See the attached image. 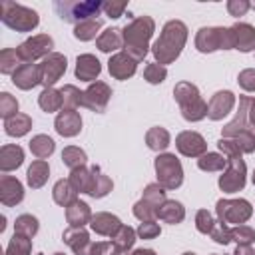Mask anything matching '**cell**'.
<instances>
[{"label":"cell","mask_w":255,"mask_h":255,"mask_svg":"<svg viewBox=\"0 0 255 255\" xmlns=\"http://www.w3.org/2000/svg\"><path fill=\"white\" fill-rule=\"evenodd\" d=\"M185 38H187L185 24L179 20H169L163 26L161 36L153 44V56L159 60V64H167L173 58H177L185 44Z\"/></svg>","instance_id":"1"},{"label":"cell","mask_w":255,"mask_h":255,"mask_svg":"<svg viewBox=\"0 0 255 255\" xmlns=\"http://www.w3.org/2000/svg\"><path fill=\"white\" fill-rule=\"evenodd\" d=\"M153 20L149 16H139L131 20L124 28V42H126V54L139 62L147 54V40L153 34Z\"/></svg>","instance_id":"2"},{"label":"cell","mask_w":255,"mask_h":255,"mask_svg":"<svg viewBox=\"0 0 255 255\" xmlns=\"http://www.w3.org/2000/svg\"><path fill=\"white\" fill-rule=\"evenodd\" d=\"M54 10L64 22H70V24L78 26L82 22H88V20H94L96 16H100V12L104 10V2H98V0H86V2L56 0Z\"/></svg>","instance_id":"3"},{"label":"cell","mask_w":255,"mask_h":255,"mask_svg":"<svg viewBox=\"0 0 255 255\" xmlns=\"http://www.w3.org/2000/svg\"><path fill=\"white\" fill-rule=\"evenodd\" d=\"M0 18L8 28L18 30V32H30L40 22L36 10L22 6V4H16V2H8V0H4L0 4Z\"/></svg>","instance_id":"4"},{"label":"cell","mask_w":255,"mask_h":255,"mask_svg":"<svg viewBox=\"0 0 255 255\" xmlns=\"http://www.w3.org/2000/svg\"><path fill=\"white\" fill-rule=\"evenodd\" d=\"M195 46L199 52H213V50H229L233 46L231 28H201L195 38Z\"/></svg>","instance_id":"5"},{"label":"cell","mask_w":255,"mask_h":255,"mask_svg":"<svg viewBox=\"0 0 255 255\" xmlns=\"http://www.w3.org/2000/svg\"><path fill=\"white\" fill-rule=\"evenodd\" d=\"M155 171H157V179L161 185H165L167 189H173V187H179L181 181H183V171H181V165L179 161L175 159V155H157L155 159Z\"/></svg>","instance_id":"6"},{"label":"cell","mask_w":255,"mask_h":255,"mask_svg":"<svg viewBox=\"0 0 255 255\" xmlns=\"http://www.w3.org/2000/svg\"><path fill=\"white\" fill-rule=\"evenodd\" d=\"M217 213H219L223 223H243L251 215V205L245 199H235V201L219 199L217 201Z\"/></svg>","instance_id":"7"},{"label":"cell","mask_w":255,"mask_h":255,"mask_svg":"<svg viewBox=\"0 0 255 255\" xmlns=\"http://www.w3.org/2000/svg\"><path fill=\"white\" fill-rule=\"evenodd\" d=\"M243 185H245V163L241 161V157L229 159V169L219 177V187L227 193H233L243 189Z\"/></svg>","instance_id":"8"},{"label":"cell","mask_w":255,"mask_h":255,"mask_svg":"<svg viewBox=\"0 0 255 255\" xmlns=\"http://www.w3.org/2000/svg\"><path fill=\"white\" fill-rule=\"evenodd\" d=\"M52 48H54V40L46 34H40V36H34L30 40H26L24 44H20L18 54H20L22 60H36L40 56H46Z\"/></svg>","instance_id":"9"},{"label":"cell","mask_w":255,"mask_h":255,"mask_svg":"<svg viewBox=\"0 0 255 255\" xmlns=\"http://www.w3.org/2000/svg\"><path fill=\"white\" fill-rule=\"evenodd\" d=\"M66 72V58L62 54H50L40 64V82L48 88L60 80V76Z\"/></svg>","instance_id":"10"},{"label":"cell","mask_w":255,"mask_h":255,"mask_svg":"<svg viewBox=\"0 0 255 255\" xmlns=\"http://www.w3.org/2000/svg\"><path fill=\"white\" fill-rule=\"evenodd\" d=\"M110 96H112L110 88H108L106 84H102V82H96V84H92V86L84 92L82 104H84L86 108L94 110V112H104V108H106Z\"/></svg>","instance_id":"11"},{"label":"cell","mask_w":255,"mask_h":255,"mask_svg":"<svg viewBox=\"0 0 255 255\" xmlns=\"http://www.w3.org/2000/svg\"><path fill=\"white\" fill-rule=\"evenodd\" d=\"M175 145H177V149L183 155H191V157L201 155L205 151V139L199 133H195V131H183V133H179L177 139H175Z\"/></svg>","instance_id":"12"},{"label":"cell","mask_w":255,"mask_h":255,"mask_svg":"<svg viewBox=\"0 0 255 255\" xmlns=\"http://www.w3.org/2000/svg\"><path fill=\"white\" fill-rule=\"evenodd\" d=\"M233 46L241 52H251L255 48V28L251 24H235L231 26Z\"/></svg>","instance_id":"13"},{"label":"cell","mask_w":255,"mask_h":255,"mask_svg":"<svg viewBox=\"0 0 255 255\" xmlns=\"http://www.w3.org/2000/svg\"><path fill=\"white\" fill-rule=\"evenodd\" d=\"M82 129V120L74 110H64L60 112V116L56 118V131L60 135L72 137Z\"/></svg>","instance_id":"14"},{"label":"cell","mask_w":255,"mask_h":255,"mask_svg":"<svg viewBox=\"0 0 255 255\" xmlns=\"http://www.w3.org/2000/svg\"><path fill=\"white\" fill-rule=\"evenodd\" d=\"M12 82L22 88V90H30L34 88L38 82H40V66H32V64H24L20 66L14 76H12Z\"/></svg>","instance_id":"15"},{"label":"cell","mask_w":255,"mask_h":255,"mask_svg":"<svg viewBox=\"0 0 255 255\" xmlns=\"http://www.w3.org/2000/svg\"><path fill=\"white\" fill-rule=\"evenodd\" d=\"M135 72V60H131L128 54H116L110 58V74L116 76L118 80L129 78Z\"/></svg>","instance_id":"16"},{"label":"cell","mask_w":255,"mask_h":255,"mask_svg":"<svg viewBox=\"0 0 255 255\" xmlns=\"http://www.w3.org/2000/svg\"><path fill=\"white\" fill-rule=\"evenodd\" d=\"M100 62L92 56V54H84V56H78V60H76V76L80 78V80H86V82H90V80H94L98 74H100Z\"/></svg>","instance_id":"17"},{"label":"cell","mask_w":255,"mask_h":255,"mask_svg":"<svg viewBox=\"0 0 255 255\" xmlns=\"http://www.w3.org/2000/svg\"><path fill=\"white\" fill-rule=\"evenodd\" d=\"M231 106H233V94L231 92H217L213 96L209 108H207V116L211 120H219L231 110Z\"/></svg>","instance_id":"18"},{"label":"cell","mask_w":255,"mask_h":255,"mask_svg":"<svg viewBox=\"0 0 255 255\" xmlns=\"http://www.w3.org/2000/svg\"><path fill=\"white\" fill-rule=\"evenodd\" d=\"M122 44H124V30H120V28H108L98 38V48L102 52L118 50V48H122Z\"/></svg>","instance_id":"19"},{"label":"cell","mask_w":255,"mask_h":255,"mask_svg":"<svg viewBox=\"0 0 255 255\" xmlns=\"http://www.w3.org/2000/svg\"><path fill=\"white\" fill-rule=\"evenodd\" d=\"M120 219L114 217V215H108V213H98L94 219H92V229L102 233V235H114L116 231H120Z\"/></svg>","instance_id":"20"},{"label":"cell","mask_w":255,"mask_h":255,"mask_svg":"<svg viewBox=\"0 0 255 255\" xmlns=\"http://www.w3.org/2000/svg\"><path fill=\"white\" fill-rule=\"evenodd\" d=\"M2 201L6 203V205H14V203H18V201H22V197H24V191H22V185H20V181L18 179H14V177H4L2 179Z\"/></svg>","instance_id":"21"},{"label":"cell","mask_w":255,"mask_h":255,"mask_svg":"<svg viewBox=\"0 0 255 255\" xmlns=\"http://www.w3.org/2000/svg\"><path fill=\"white\" fill-rule=\"evenodd\" d=\"M24 159V151L18 145H4L2 147V169L10 171L14 167H18Z\"/></svg>","instance_id":"22"},{"label":"cell","mask_w":255,"mask_h":255,"mask_svg":"<svg viewBox=\"0 0 255 255\" xmlns=\"http://www.w3.org/2000/svg\"><path fill=\"white\" fill-rule=\"evenodd\" d=\"M64 241L72 245V249L76 251V255H86V251H84V247L88 245V233L86 231L76 229V227L74 229H68L64 233Z\"/></svg>","instance_id":"23"},{"label":"cell","mask_w":255,"mask_h":255,"mask_svg":"<svg viewBox=\"0 0 255 255\" xmlns=\"http://www.w3.org/2000/svg\"><path fill=\"white\" fill-rule=\"evenodd\" d=\"M90 219V209L84 201H74V205L68 209V221L72 227H82Z\"/></svg>","instance_id":"24"},{"label":"cell","mask_w":255,"mask_h":255,"mask_svg":"<svg viewBox=\"0 0 255 255\" xmlns=\"http://www.w3.org/2000/svg\"><path fill=\"white\" fill-rule=\"evenodd\" d=\"M30 129V118L28 116H22V114H16L12 116L10 120H6V133L8 135H24L26 131Z\"/></svg>","instance_id":"25"},{"label":"cell","mask_w":255,"mask_h":255,"mask_svg":"<svg viewBox=\"0 0 255 255\" xmlns=\"http://www.w3.org/2000/svg\"><path fill=\"white\" fill-rule=\"evenodd\" d=\"M48 179V163L46 161H34L28 169V183L32 187H42L44 181Z\"/></svg>","instance_id":"26"},{"label":"cell","mask_w":255,"mask_h":255,"mask_svg":"<svg viewBox=\"0 0 255 255\" xmlns=\"http://www.w3.org/2000/svg\"><path fill=\"white\" fill-rule=\"evenodd\" d=\"M54 199L60 205H68L76 199V187L72 185V181H58L54 187Z\"/></svg>","instance_id":"27"},{"label":"cell","mask_w":255,"mask_h":255,"mask_svg":"<svg viewBox=\"0 0 255 255\" xmlns=\"http://www.w3.org/2000/svg\"><path fill=\"white\" fill-rule=\"evenodd\" d=\"M249 104V100L247 98H241V110H239V114L235 116V120L231 122V124H227L225 128H223V135L225 137H229V135H239V131L243 133V128H245V106Z\"/></svg>","instance_id":"28"},{"label":"cell","mask_w":255,"mask_h":255,"mask_svg":"<svg viewBox=\"0 0 255 255\" xmlns=\"http://www.w3.org/2000/svg\"><path fill=\"white\" fill-rule=\"evenodd\" d=\"M102 28V20H88V22H82V24H78L76 28H74V36L78 38V40H94L96 38V34H98V30Z\"/></svg>","instance_id":"29"},{"label":"cell","mask_w":255,"mask_h":255,"mask_svg":"<svg viewBox=\"0 0 255 255\" xmlns=\"http://www.w3.org/2000/svg\"><path fill=\"white\" fill-rule=\"evenodd\" d=\"M62 104H64L62 92H56V90L46 88V90L40 94V108H42L44 112H54V110H58Z\"/></svg>","instance_id":"30"},{"label":"cell","mask_w":255,"mask_h":255,"mask_svg":"<svg viewBox=\"0 0 255 255\" xmlns=\"http://www.w3.org/2000/svg\"><path fill=\"white\" fill-rule=\"evenodd\" d=\"M145 139H147V145H149L151 149H155V151L165 149V147L169 145V133H167L163 128H153V129H149L147 135H145Z\"/></svg>","instance_id":"31"},{"label":"cell","mask_w":255,"mask_h":255,"mask_svg":"<svg viewBox=\"0 0 255 255\" xmlns=\"http://www.w3.org/2000/svg\"><path fill=\"white\" fill-rule=\"evenodd\" d=\"M157 215L169 223H179L183 219V207L177 201H165L163 207L157 211Z\"/></svg>","instance_id":"32"},{"label":"cell","mask_w":255,"mask_h":255,"mask_svg":"<svg viewBox=\"0 0 255 255\" xmlns=\"http://www.w3.org/2000/svg\"><path fill=\"white\" fill-rule=\"evenodd\" d=\"M92 173H94V187H92V197H104L110 189H112V181L102 173L100 167H92Z\"/></svg>","instance_id":"33"},{"label":"cell","mask_w":255,"mask_h":255,"mask_svg":"<svg viewBox=\"0 0 255 255\" xmlns=\"http://www.w3.org/2000/svg\"><path fill=\"white\" fill-rule=\"evenodd\" d=\"M70 181L74 183L76 189L86 191V193H92V187H94V175H90L86 169H82V167H80V169H74Z\"/></svg>","instance_id":"34"},{"label":"cell","mask_w":255,"mask_h":255,"mask_svg":"<svg viewBox=\"0 0 255 255\" xmlns=\"http://www.w3.org/2000/svg\"><path fill=\"white\" fill-rule=\"evenodd\" d=\"M30 149L38 155V157H48L54 151V141L48 135H36L30 141Z\"/></svg>","instance_id":"35"},{"label":"cell","mask_w":255,"mask_h":255,"mask_svg":"<svg viewBox=\"0 0 255 255\" xmlns=\"http://www.w3.org/2000/svg\"><path fill=\"white\" fill-rule=\"evenodd\" d=\"M62 161H64L68 167L78 169L80 165L86 163V153H84L80 147H66V149L62 151Z\"/></svg>","instance_id":"36"},{"label":"cell","mask_w":255,"mask_h":255,"mask_svg":"<svg viewBox=\"0 0 255 255\" xmlns=\"http://www.w3.org/2000/svg\"><path fill=\"white\" fill-rule=\"evenodd\" d=\"M197 165H199V169H203V171H219V169H223V167L227 165V159L221 157L219 153H207V155H203V157L197 161Z\"/></svg>","instance_id":"37"},{"label":"cell","mask_w":255,"mask_h":255,"mask_svg":"<svg viewBox=\"0 0 255 255\" xmlns=\"http://www.w3.org/2000/svg\"><path fill=\"white\" fill-rule=\"evenodd\" d=\"M22 58H20V54H18V50H12V48H6V50H2V54H0V62H2V72L4 74H10L16 66H18V62H20ZM18 70V68H16Z\"/></svg>","instance_id":"38"},{"label":"cell","mask_w":255,"mask_h":255,"mask_svg":"<svg viewBox=\"0 0 255 255\" xmlns=\"http://www.w3.org/2000/svg\"><path fill=\"white\" fill-rule=\"evenodd\" d=\"M38 231V221L32 215H20L16 219V233H24L26 237H32Z\"/></svg>","instance_id":"39"},{"label":"cell","mask_w":255,"mask_h":255,"mask_svg":"<svg viewBox=\"0 0 255 255\" xmlns=\"http://www.w3.org/2000/svg\"><path fill=\"white\" fill-rule=\"evenodd\" d=\"M133 213H135V217H137V219H141V221H151V219L157 215V209H155L149 201L141 199V201H137V203H135Z\"/></svg>","instance_id":"40"},{"label":"cell","mask_w":255,"mask_h":255,"mask_svg":"<svg viewBox=\"0 0 255 255\" xmlns=\"http://www.w3.org/2000/svg\"><path fill=\"white\" fill-rule=\"evenodd\" d=\"M135 241V233L131 227H120V233L116 235V247L118 249H129Z\"/></svg>","instance_id":"41"},{"label":"cell","mask_w":255,"mask_h":255,"mask_svg":"<svg viewBox=\"0 0 255 255\" xmlns=\"http://www.w3.org/2000/svg\"><path fill=\"white\" fill-rule=\"evenodd\" d=\"M165 74H167V70L163 66H159V64H149L145 68V72H143V76H145V80L149 84H161L165 80Z\"/></svg>","instance_id":"42"},{"label":"cell","mask_w":255,"mask_h":255,"mask_svg":"<svg viewBox=\"0 0 255 255\" xmlns=\"http://www.w3.org/2000/svg\"><path fill=\"white\" fill-rule=\"evenodd\" d=\"M231 239H235L239 245H249L255 239V231L247 225H239L237 229H231Z\"/></svg>","instance_id":"43"},{"label":"cell","mask_w":255,"mask_h":255,"mask_svg":"<svg viewBox=\"0 0 255 255\" xmlns=\"http://www.w3.org/2000/svg\"><path fill=\"white\" fill-rule=\"evenodd\" d=\"M28 251H30L28 239H24L20 233H18V235L14 233L12 243H10V247H8V255H28Z\"/></svg>","instance_id":"44"},{"label":"cell","mask_w":255,"mask_h":255,"mask_svg":"<svg viewBox=\"0 0 255 255\" xmlns=\"http://www.w3.org/2000/svg\"><path fill=\"white\" fill-rule=\"evenodd\" d=\"M62 98H64V104H68V106H78V104H82L84 94H82L78 88H74V86H64V88H62Z\"/></svg>","instance_id":"45"},{"label":"cell","mask_w":255,"mask_h":255,"mask_svg":"<svg viewBox=\"0 0 255 255\" xmlns=\"http://www.w3.org/2000/svg\"><path fill=\"white\" fill-rule=\"evenodd\" d=\"M0 104H2V116L6 118V120H10V116H14L16 112H18V102L10 96V94H2V98H0Z\"/></svg>","instance_id":"46"},{"label":"cell","mask_w":255,"mask_h":255,"mask_svg":"<svg viewBox=\"0 0 255 255\" xmlns=\"http://www.w3.org/2000/svg\"><path fill=\"white\" fill-rule=\"evenodd\" d=\"M211 237H213V241L215 243H229L231 241V231L223 225V221L221 223H217V225H213V229H211Z\"/></svg>","instance_id":"47"},{"label":"cell","mask_w":255,"mask_h":255,"mask_svg":"<svg viewBox=\"0 0 255 255\" xmlns=\"http://www.w3.org/2000/svg\"><path fill=\"white\" fill-rule=\"evenodd\" d=\"M249 8H251V2H247V0H229L227 2V12L231 16H243Z\"/></svg>","instance_id":"48"},{"label":"cell","mask_w":255,"mask_h":255,"mask_svg":"<svg viewBox=\"0 0 255 255\" xmlns=\"http://www.w3.org/2000/svg\"><path fill=\"white\" fill-rule=\"evenodd\" d=\"M128 8V2H104V12L110 16V18H120L124 14V10Z\"/></svg>","instance_id":"49"},{"label":"cell","mask_w":255,"mask_h":255,"mask_svg":"<svg viewBox=\"0 0 255 255\" xmlns=\"http://www.w3.org/2000/svg\"><path fill=\"white\" fill-rule=\"evenodd\" d=\"M213 219H211V215L205 211V209H201V211H197V229L201 231V233H211V229H213Z\"/></svg>","instance_id":"50"},{"label":"cell","mask_w":255,"mask_h":255,"mask_svg":"<svg viewBox=\"0 0 255 255\" xmlns=\"http://www.w3.org/2000/svg\"><path fill=\"white\" fill-rule=\"evenodd\" d=\"M137 235L143 237V239H153L155 235H159V227L153 221H143L137 229Z\"/></svg>","instance_id":"51"},{"label":"cell","mask_w":255,"mask_h":255,"mask_svg":"<svg viewBox=\"0 0 255 255\" xmlns=\"http://www.w3.org/2000/svg\"><path fill=\"white\" fill-rule=\"evenodd\" d=\"M163 197H165V195H163V189H161V187H157V185H147V187H145V197H143L145 201H151V203L155 205V203L163 201Z\"/></svg>","instance_id":"52"},{"label":"cell","mask_w":255,"mask_h":255,"mask_svg":"<svg viewBox=\"0 0 255 255\" xmlns=\"http://www.w3.org/2000/svg\"><path fill=\"white\" fill-rule=\"evenodd\" d=\"M239 84L243 86V90H255V70H243L239 74Z\"/></svg>","instance_id":"53"},{"label":"cell","mask_w":255,"mask_h":255,"mask_svg":"<svg viewBox=\"0 0 255 255\" xmlns=\"http://www.w3.org/2000/svg\"><path fill=\"white\" fill-rule=\"evenodd\" d=\"M233 255H255L251 249H249V245H239L237 249H235V253Z\"/></svg>","instance_id":"54"},{"label":"cell","mask_w":255,"mask_h":255,"mask_svg":"<svg viewBox=\"0 0 255 255\" xmlns=\"http://www.w3.org/2000/svg\"><path fill=\"white\" fill-rule=\"evenodd\" d=\"M251 118H253V126H255V102H253V110H251ZM255 129V128H253Z\"/></svg>","instance_id":"55"},{"label":"cell","mask_w":255,"mask_h":255,"mask_svg":"<svg viewBox=\"0 0 255 255\" xmlns=\"http://www.w3.org/2000/svg\"><path fill=\"white\" fill-rule=\"evenodd\" d=\"M251 8H253V10H255V2H251Z\"/></svg>","instance_id":"56"},{"label":"cell","mask_w":255,"mask_h":255,"mask_svg":"<svg viewBox=\"0 0 255 255\" xmlns=\"http://www.w3.org/2000/svg\"><path fill=\"white\" fill-rule=\"evenodd\" d=\"M183 255H195V253H183Z\"/></svg>","instance_id":"57"},{"label":"cell","mask_w":255,"mask_h":255,"mask_svg":"<svg viewBox=\"0 0 255 255\" xmlns=\"http://www.w3.org/2000/svg\"><path fill=\"white\" fill-rule=\"evenodd\" d=\"M253 183H255V173H253Z\"/></svg>","instance_id":"58"},{"label":"cell","mask_w":255,"mask_h":255,"mask_svg":"<svg viewBox=\"0 0 255 255\" xmlns=\"http://www.w3.org/2000/svg\"><path fill=\"white\" fill-rule=\"evenodd\" d=\"M56 255H62V253H56Z\"/></svg>","instance_id":"59"}]
</instances>
